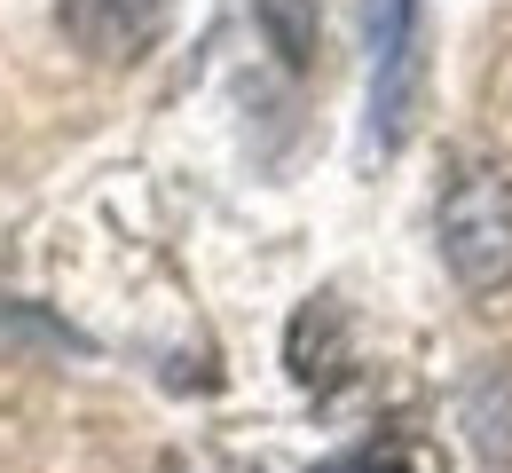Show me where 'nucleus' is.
I'll list each match as a JSON object with an SVG mask.
<instances>
[{
	"label": "nucleus",
	"mask_w": 512,
	"mask_h": 473,
	"mask_svg": "<svg viewBox=\"0 0 512 473\" xmlns=\"http://www.w3.org/2000/svg\"><path fill=\"white\" fill-rule=\"evenodd\" d=\"M442 261L465 292L512 284V182L489 166H457L442 190Z\"/></svg>",
	"instance_id": "1"
},
{
	"label": "nucleus",
	"mask_w": 512,
	"mask_h": 473,
	"mask_svg": "<svg viewBox=\"0 0 512 473\" xmlns=\"http://www.w3.org/2000/svg\"><path fill=\"white\" fill-rule=\"evenodd\" d=\"M363 40H371V135L379 150H394L418 111V0H363Z\"/></svg>",
	"instance_id": "2"
},
{
	"label": "nucleus",
	"mask_w": 512,
	"mask_h": 473,
	"mask_svg": "<svg viewBox=\"0 0 512 473\" xmlns=\"http://www.w3.org/2000/svg\"><path fill=\"white\" fill-rule=\"evenodd\" d=\"M56 24L79 56L95 64H134L166 32V0H56Z\"/></svg>",
	"instance_id": "3"
},
{
	"label": "nucleus",
	"mask_w": 512,
	"mask_h": 473,
	"mask_svg": "<svg viewBox=\"0 0 512 473\" xmlns=\"http://www.w3.org/2000/svg\"><path fill=\"white\" fill-rule=\"evenodd\" d=\"M323 473H426V458H418V442H410V434H371L363 450L331 458Z\"/></svg>",
	"instance_id": "4"
}]
</instances>
